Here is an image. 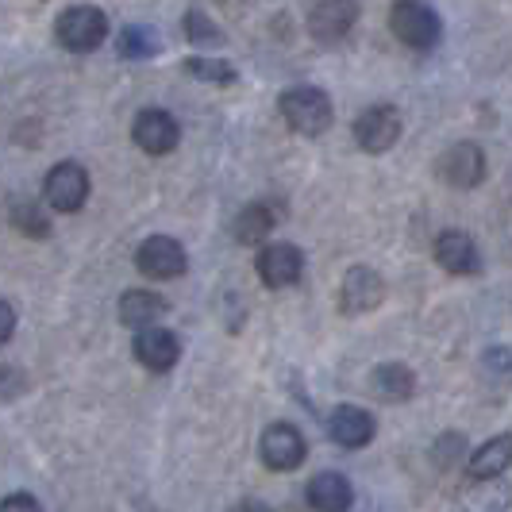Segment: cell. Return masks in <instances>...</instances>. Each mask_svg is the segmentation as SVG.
Returning <instances> with one entry per match:
<instances>
[{"instance_id": "cell-22", "label": "cell", "mask_w": 512, "mask_h": 512, "mask_svg": "<svg viewBox=\"0 0 512 512\" xmlns=\"http://www.w3.org/2000/svg\"><path fill=\"white\" fill-rule=\"evenodd\" d=\"M154 47H158V39L151 35V27L143 24L124 27V35H120V58H151Z\"/></svg>"}, {"instance_id": "cell-19", "label": "cell", "mask_w": 512, "mask_h": 512, "mask_svg": "<svg viewBox=\"0 0 512 512\" xmlns=\"http://www.w3.org/2000/svg\"><path fill=\"white\" fill-rule=\"evenodd\" d=\"M166 301L151 293V289H131L120 297V320L128 324V328H139V332H151L154 324L166 316Z\"/></svg>"}, {"instance_id": "cell-9", "label": "cell", "mask_w": 512, "mask_h": 512, "mask_svg": "<svg viewBox=\"0 0 512 512\" xmlns=\"http://www.w3.org/2000/svg\"><path fill=\"white\" fill-rule=\"evenodd\" d=\"M43 193H47V205L54 212H77L89 201V174H85V166H77V162L51 166V174L43 181Z\"/></svg>"}, {"instance_id": "cell-7", "label": "cell", "mask_w": 512, "mask_h": 512, "mask_svg": "<svg viewBox=\"0 0 512 512\" xmlns=\"http://www.w3.org/2000/svg\"><path fill=\"white\" fill-rule=\"evenodd\" d=\"M258 455L266 462V470L289 474V470H297V466L305 462L308 443L293 424H270V428L262 432V439H258Z\"/></svg>"}, {"instance_id": "cell-23", "label": "cell", "mask_w": 512, "mask_h": 512, "mask_svg": "<svg viewBox=\"0 0 512 512\" xmlns=\"http://www.w3.org/2000/svg\"><path fill=\"white\" fill-rule=\"evenodd\" d=\"M185 74L201 77V81H216V85H231L235 70H231L224 58H189L185 62Z\"/></svg>"}, {"instance_id": "cell-29", "label": "cell", "mask_w": 512, "mask_h": 512, "mask_svg": "<svg viewBox=\"0 0 512 512\" xmlns=\"http://www.w3.org/2000/svg\"><path fill=\"white\" fill-rule=\"evenodd\" d=\"M486 366H489V374H509L512 355L505 351V347H493V351H486Z\"/></svg>"}, {"instance_id": "cell-4", "label": "cell", "mask_w": 512, "mask_h": 512, "mask_svg": "<svg viewBox=\"0 0 512 512\" xmlns=\"http://www.w3.org/2000/svg\"><path fill=\"white\" fill-rule=\"evenodd\" d=\"M135 266H139V274L151 278V282H174V278L185 274L189 258H185V247H181L178 239H170V235H151V239L139 243Z\"/></svg>"}, {"instance_id": "cell-14", "label": "cell", "mask_w": 512, "mask_h": 512, "mask_svg": "<svg viewBox=\"0 0 512 512\" xmlns=\"http://www.w3.org/2000/svg\"><path fill=\"white\" fill-rule=\"evenodd\" d=\"M436 262L455 274V278H470L482 270V255H478V243L466 235L462 228H447L436 235Z\"/></svg>"}, {"instance_id": "cell-10", "label": "cell", "mask_w": 512, "mask_h": 512, "mask_svg": "<svg viewBox=\"0 0 512 512\" xmlns=\"http://www.w3.org/2000/svg\"><path fill=\"white\" fill-rule=\"evenodd\" d=\"M131 139H135L139 151H147L158 158V154L178 151L181 128L170 112H162V108H143V112L135 116V124H131Z\"/></svg>"}, {"instance_id": "cell-15", "label": "cell", "mask_w": 512, "mask_h": 512, "mask_svg": "<svg viewBox=\"0 0 512 512\" xmlns=\"http://www.w3.org/2000/svg\"><path fill=\"white\" fill-rule=\"evenodd\" d=\"M135 359L143 362L151 374H166L174 370L181 359V343L174 332L166 328H151V332H139L135 335Z\"/></svg>"}, {"instance_id": "cell-11", "label": "cell", "mask_w": 512, "mask_h": 512, "mask_svg": "<svg viewBox=\"0 0 512 512\" xmlns=\"http://www.w3.org/2000/svg\"><path fill=\"white\" fill-rule=\"evenodd\" d=\"M359 24V4L351 0H320L308 4V31L320 43H343Z\"/></svg>"}, {"instance_id": "cell-8", "label": "cell", "mask_w": 512, "mask_h": 512, "mask_svg": "<svg viewBox=\"0 0 512 512\" xmlns=\"http://www.w3.org/2000/svg\"><path fill=\"white\" fill-rule=\"evenodd\" d=\"M385 301V282L374 266H351L339 282V308L347 316H366Z\"/></svg>"}, {"instance_id": "cell-28", "label": "cell", "mask_w": 512, "mask_h": 512, "mask_svg": "<svg viewBox=\"0 0 512 512\" xmlns=\"http://www.w3.org/2000/svg\"><path fill=\"white\" fill-rule=\"evenodd\" d=\"M20 389H24V378H20L16 370L0 366V401H12V397H16Z\"/></svg>"}, {"instance_id": "cell-16", "label": "cell", "mask_w": 512, "mask_h": 512, "mask_svg": "<svg viewBox=\"0 0 512 512\" xmlns=\"http://www.w3.org/2000/svg\"><path fill=\"white\" fill-rule=\"evenodd\" d=\"M355 505V489L343 474L324 470L308 482V509L312 512H351Z\"/></svg>"}, {"instance_id": "cell-13", "label": "cell", "mask_w": 512, "mask_h": 512, "mask_svg": "<svg viewBox=\"0 0 512 512\" xmlns=\"http://www.w3.org/2000/svg\"><path fill=\"white\" fill-rule=\"evenodd\" d=\"M328 436H332V443H339L343 451H359L366 443H374L378 420H374V412L359 409V405H339V409L328 416Z\"/></svg>"}, {"instance_id": "cell-26", "label": "cell", "mask_w": 512, "mask_h": 512, "mask_svg": "<svg viewBox=\"0 0 512 512\" xmlns=\"http://www.w3.org/2000/svg\"><path fill=\"white\" fill-rule=\"evenodd\" d=\"M12 220H16L27 235H47V231H51V220H47L35 205H20L16 212H12Z\"/></svg>"}, {"instance_id": "cell-17", "label": "cell", "mask_w": 512, "mask_h": 512, "mask_svg": "<svg viewBox=\"0 0 512 512\" xmlns=\"http://www.w3.org/2000/svg\"><path fill=\"white\" fill-rule=\"evenodd\" d=\"M512 466V432L505 436L486 439L478 451H470L466 470H470V482H489V478H501Z\"/></svg>"}, {"instance_id": "cell-2", "label": "cell", "mask_w": 512, "mask_h": 512, "mask_svg": "<svg viewBox=\"0 0 512 512\" xmlns=\"http://www.w3.org/2000/svg\"><path fill=\"white\" fill-rule=\"evenodd\" d=\"M389 27L409 51H436L443 39V20L424 0H401L389 8Z\"/></svg>"}, {"instance_id": "cell-12", "label": "cell", "mask_w": 512, "mask_h": 512, "mask_svg": "<svg viewBox=\"0 0 512 512\" xmlns=\"http://www.w3.org/2000/svg\"><path fill=\"white\" fill-rule=\"evenodd\" d=\"M305 274V255L293 243H266L258 251V278L266 289H289Z\"/></svg>"}, {"instance_id": "cell-21", "label": "cell", "mask_w": 512, "mask_h": 512, "mask_svg": "<svg viewBox=\"0 0 512 512\" xmlns=\"http://www.w3.org/2000/svg\"><path fill=\"white\" fill-rule=\"evenodd\" d=\"M274 224H278V216H274L270 205H247L235 216V239L243 247H255V243H262L274 231Z\"/></svg>"}, {"instance_id": "cell-3", "label": "cell", "mask_w": 512, "mask_h": 512, "mask_svg": "<svg viewBox=\"0 0 512 512\" xmlns=\"http://www.w3.org/2000/svg\"><path fill=\"white\" fill-rule=\"evenodd\" d=\"M54 35L66 51L89 54L97 51L108 35V16L93 4H74V8H62L58 20H54Z\"/></svg>"}, {"instance_id": "cell-18", "label": "cell", "mask_w": 512, "mask_h": 512, "mask_svg": "<svg viewBox=\"0 0 512 512\" xmlns=\"http://www.w3.org/2000/svg\"><path fill=\"white\" fill-rule=\"evenodd\" d=\"M370 389H374L378 401L405 405L412 393H416V374H412L405 362H382V366H374V374H370Z\"/></svg>"}, {"instance_id": "cell-30", "label": "cell", "mask_w": 512, "mask_h": 512, "mask_svg": "<svg viewBox=\"0 0 512 512\" xmlns=\"http://www.w3.org/2000/svg\"><path fill=\"white\" fill-rule=\"evenodd\" d=\"M12 332H16V308L8 301H0V343H8Z\"/></svg>"}, {"instance_id": "cell-27", "label": "cell", "mask_w": 512, "mask_h": 512, "mask_svg": "<svg viewBox=\"0 0 512 512\" xmlns=\"http://www.w3.org/2000/svg\"><path fill=\"white\" fill-rule=\"evenodd\" d=\"M0 512H43V509H39V501L31 493H12V497L0 501Z\"/></svg>"}, {"instance_id": "cell-1", "label": "cell", "mask_w": 512, "mask_h": 512, "mask_svg": "<svg viewBox=\"0 0 512 512\" xmlns=\"http://www.w3.org/2000/svg\"><path fill=\"white\" fill-rule=\"evenodd\" d=\"M278 112H282V120L289 128L297 131V135H308V139L324 135L335 120L332 97L324 89H316V85H293V89H285L282 97H278Z\"/></svg>"}, {"instance_id": "cell-24", "label": "cell", "mask_w": 512, "mask_h": 512, "mask_svg": "<svg viewBox=\"0 0 512 512\" xmlns=\"http://www.w3.org/2000/svg\"><path fill=\"white\" fill-rule=\"evenodd\" d=\"M432 459H436L439 470H451L459 459H470L466 455V439L459 436V432H447V436L436 439V447H432Z\"/></svg>"}, {"instance_id": "cell-20", "label": "cell", "mask_w": 512, "mask_h": 512, "mask_svg": "<svg viewBox=\"0 0 512 512\" xmlns=\"http://www.w3.org/2000/svg\"><path fill=\"white\" fill-rule=\"evenodd\" d=\"M512 509V486L501 478L489 482H470L459 493V512H509Z\"/></svg>"}, {"instance_id": "cell-5", "label": "cell", "mask_w": 512, "mask_h": 512, "mask_svg": "<svg viewBox=\"0 0 512 512\" xmlns=\"http://www.w3.org/2000/svg\"><path fill=\"white\" fill-rule=\"evenodd\" d=\"M401 112L393 104H370L355 120V143H359L366 154H385L397 147L401 139Z\"/></svg>"}, {"instance_id": "cell-25", "label": "cell", "mask_w": 512, "mask_h": 512, "mask_svg": "<svg viewBox=\"0 0 512 512\" xmlns=\"http://www.w3.org/2000/svg\"><path fill=\"white\" fill-rule=\"evenodd\" d=\"M185 35H189L193 43H220V39H224L220 27L212 24L201 8H189V12H185Z\"/></svg>"}, {"instance_id": "cell-6", "label": "cell", "mask_w": 512, "mask_h": 512, "mask_svg": "<svg viewBox=\"0 0 512 512\" xmlns=\"http://www.w3.org/2000/svg\"><path fill=\"white\" fill-rule=\"evenodd\" d=\"M436 178L451 189H478L486 181V151L478 143H455L439 154Z\"/></svg>"}, {"instance_id": "cell-31", "label": "cell", "mask_w": 512, "mask_h": 512, "mask_svg": "<svg viewBox=\"0 0 512 512\" xmlns=\"http://www.w3.org/2000/svg\"><path fill=\"white\" fill-rule=\"evenodd\" d=\"M231 512H274L270 505H262V501H239Z\"/></svg>"}]
</instances>
